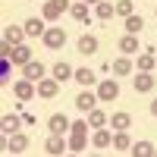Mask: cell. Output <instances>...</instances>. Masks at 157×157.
<instances>
[{
  "label": "cell",
  "instance_id": "cell-33",
  "mask_svg": "<svg viewBox=\"0 0 157 157\" xmlns=\"http://www.w3.org/2000/svg\"><path fill=\"white\" fill-rule=\"evenodd\" d=\"M151 113H154V116H157V98H154V101H151Z\"/></svg>",
  "mask_w": 157,
  "mask_h": 157
},
{
  "label": "cell",
  "instance_id": "cell-14",
  "mask_svg": "<svg viewBox=\"0 0 157 157\" xmlns=\"http://www.w3.org/2000/svg\"><path fill=\"white\" fill-rule=\"evenodd\" d=\"M75 82L82 85V88H91L98 78H94V72H91V69H75Z\"/></svg>",
  "mask_w": 157,
  "mask_h": 157
},
{
  "label": "cell",
  "instance_id": "cell-6",
  "mask_svg": "<svg viewBox=\"0 0 157 157\" xmlns=\"http://www.w3.org/2000/svg\"><path fill=\"white\" fill-rule=\"evenodd\" d=\"M94 101H98V94H91V91L85 88V91H82V94H78V98H75V107H78V110H82V113H88V110H94Z\"/></svg>",
  "mask_w": 157,
  "mask_h": 157
},
{
  "label": "cell",
  "instance_id": "cell-7",
  "mask_svg": "<svg viewBox=\"0 0 157 157\" xmlns=\"http://www.w3.org/2000/svg\"><path fill=\"white\" fill-rule=\"evenodd\" d=\"M13 91H16V98H19V101H29V98L35 94V85H32V78H22V82L13 85Z\"/></svg>",
  "mask_w": 157,
  "mask_h": 157
},
{
  "label": "cell",
  "instance_id": "cell-30",
  "mask_svg": "<svg viewBox=\"0 0 157 157\" xmlns=\"http://www.w3.org/2000/svg\"><path fill=\"white\" fill-rule=\"evenodd\" d=\"M85 145H88V141H85V135H72V145H69V151H78V154H82V151H85Z\"/></svg>",
  "mask_w": 157,
  "mask_h": 157
},
{
  "label": "cell",
  "instance_id": "cell-17",
  "mask_svg": "<svg viewBox=\"0 0 157 157\" xmlns=\"http://www.w3.org/2000/svg\"><path fill=\"white\" fill-rule=\"evenodd\" d=\"M141 29H145V19L141 16H126V32L129 35H138Z\"/></svg>",
  "mask_w": 157,
  "mask_h": 157
},
{
  "label": "cell",
  "instance_id": "cell-23",
  "mask_svg": "<svg viewBox=\"0 0 157 157\" xmlns=\"http://www.w3.org/2000/svg\"><path fill=\"white\" fill-rule=\"evenodd\" d=\"M16 129H19V116H16V113H6V116H3V132L13 135Z\"/></svg>",
  "mask_w": 157,
  "mask_h": 157
},
{
  "label": "cell",
  "instance_id": "cell-2",
  "mask_svg": "<svg viewBox=\"0 0 157 157\" xmlns=\"http://www.w3.org/2000/svg\"><path fill=\"white\" fill-rule=\"evenodd\" d=\"M98 98H101V101H116V98H120V85H116L113 78L101 82V85H98Z\"/></svg>",
  "mask_w": 157,
  "mask_h": 157
},
{
  "label": "cell",
  "instance_id": "cell-31",
  "mask_svg": "<svg viewBox=\"0 0 157 157\" xmlns=\"http://www.w3.org/2000/svg\"><path fill=\"white\" fill-rule=\"evenodd\" d=\"M116 13H120V16H132V0H120V3H116Z\"/></svg>",
  "mask_w": 157,
  "mask_h": 157
},
{
  "label": "cell",
  "instance_id": "cell-20",
  "mask_svg": "<svg viewBox=\"0 0 157 157\" xmlns=\"http://www.w3.org/2000/svg\"><path fill=\"white\" fill-rule=\"evenodd\" d=\"M154 66H157V60H154V54H151V50H145V54L138 57V69H141V72H151Z\"/></svg>",
  "mask_w": 157,
  "mask_h": 157
},
{
  "label": "cell",
  "instance_id": "cell-11",
  "mask_svg": "<svg viewBox=\"0 0 157 157\" xmlns=\"http://www.w3.org/2000/svg\"><path fill=\"white\" fill-rule=\"evenodd\" d=\"M129 123H132V116H129V113H113V116H110V126L116 129V132H126Z\"/></svg>",
  "mask_w": 157,
  "mask_h": 157
},
{
  "label": "cell",
  "instance_id": "cell-27",
  "mask_svg": "<svg viewBox=\"0 0 157 157\" xmlns=\"http://www.w3.org/2000/svg\"><path fill=\"white\" fill-rule=\"evenodd\" d=\"M113 13H116V6H110L107 0H101V3H98V19H110Z\"/></svg>",
  "mask_w": 157,
  "mask_h": 157
},
{
  "label": "cell",
  "instance_id": "cell-3",
  "mask_svg": "<svg viewBox=\"0 0 157 157\" xmlns=\"http://www.w3.org/2000/svg\"><path fill=\"white\" fill-rule=\"evenodd\" d=\"M44 44L54 47V50L63 47V44H66V32H63V29H47V32H44Z\"/></svg>",
  "mask_w": 157,
  "mask_h": 157
},
{
  "label": "cell",
  "instance_id": "cell-16",
  "mask_svg": "<svg viewBox=\"0 0 157 157\" xmlns=\"http://www.w3.org/2000/svg\"><path fill=\"white\" fill-rule=\"evenodd\" d=\"M25 148H29V138H25V135H16V132H13V138H10V151H13V154H22Z\"/></svg>",
  "mask_w": 157,
  "mask_h": 157
},
{
  "label": "cell",
  "instance_id": "cell-24",
  "mask_svg": "<svg viewBox=\"0 0 157 157\" xmlns=\"http://www.w3.org/2000/svg\"><path fill=\"white\" fill-rule=\"evenodd\" d=\"M63 151H66L63 138H60V135H50V141H47V154H63Z\"/></svg>",
  "mask_w": 157,
  "mask_h": 157
},
{
  "label": "cell",
  "instance_id": "cell-1",
  "mask_svg": "<svg viewBox=\"0 0 157 157\" xmlns=\"http://www.w3.org/2000/svg\"><path fill=\"white\" fill-rule=\"evenodd\" d=\"M69 10V0H47L44 3V19H60V13Z\"/></svg>",
  "mask_w": 157,
  "mask_h": 157
},
{
  "label": "cell",
  "instance_id": "cell-4",
  "mask_svg": "<svg viewBox=\"0 0 157 157\" xmlns=\"http://www.w3.org/2000/svg\"><path fill=\"white\" fill-rule=\"evenodd\" d=\"M22 72H25V78H32V82H41V75H44V63L29 60V63L22 66Z\"/></svg>",
  "mask_w": 157,
  "mask_h": 157
},
{
  "label": "cell",
  "instance_id": "cell-8",
  "mask_svg": "<svg viewBox=\"0 0 157 157\" xmlns=\"http://www.w3.org/2000/svg\"><path fill=\"white\" fill-rule=\"evenodd\" d=\"M50 132H54V135H63V132H66V129H69V120H66V116H63V113H54V116H50Z\"/></svg>",
  "mask_w": 157,
  "mask_h": 157
},
{
  "label": "cell",
  "instance_id": "cell-19",
  "mask_svg": "<svg viewBox=\"0 0 157 157\" xmlns=\"http://www.w3.org/2000/svg\"><path fill=\"white\" fill-rule=\"evenodd\" d=\"M120 50L129 57V54H135L138 50V41H135V35H126V38H120Z\"/></svg>",
  "mask_w": 157,
  "mask_h": 157
},
{
  "label": "cell",
  "instance_id": "cell-28",
  "mask_svg": "<svg viewBox=\"0 0 157 157\" xmlns=\"http://www.w3.org/2000/svg\"><path fill=\"white\" fill-rule=\"evenodd\" d=\"M94 145H98V148H110V145H113L110 132H104V129H98V135H94Z\"/></svg>",
  "mask_w": 157,
  "mask_h": 157
},
{
  "label": "cell",
  "instance_id": "cell-25",
  "mask_svg": "<svg viewBox=\"0 0 157 157\" xmlns=\"http://www.w3.org/2000/svg\"><path fill=\"white\" fill-rule=\"evenodd\" d=\"M113 148H116V151H132V141H129L126 132H120V135L113 138Z\"/></svg>",
  "mask_w": 157,
  "mask_h": 157
},
{
  "label": "cell",
  "instance_id": "cell-5",
  "mask_svg": "<svg viewBox=\"0 0 157 157\" xmlns=\"http://www.w3.org/2000/svg\"><path fill=\"white\" fill-rule=\"evenodd\" d=\"M57 91H60L57 78H41V82H38V94H41V98H54Z\"/></svg>",
  "mask_w": 157,
  "mask_h": 157
},
{
  "label": "cell",
  "instance_id": "cell-29",
  "mask_svg": "<svg viewBox=\"0 0 157 157\" xmlns=\"http://www.w3.org/2000/svg\"><path fill=\"white\" fill-rule=\"evenodd\" d=\"M154 151H157V148L148 145V141H138V145L132 148V154H138V157H148V154H154Z\"/></svg>",
  "mask_w": 157,
  "mask_h": 157
},
{
  "label": "cell",
  "instance_id": "cell-34",
  "mask_svg": "<svg viewBox=\"0 0 157 157\" xmlns=\"http://www.w3.org/2000/svg\"><path fill=\"white\" fill-rule=\"evenodd\" d=\"M85 3H94V6H98V3H101V0H85Z\"/></svg>",
  "mask_w": 157,
  "mask_h": 157
},
{
  "label": "cell",
  "instance_id": "cell-35",
  "mask_svg": "<svg viewBox=\"0 0 157 157\" xmlns=\"http://www.w3.org/2000/svg\"><path fill=\"white\" fill-rule=\"evenodd\" d=\"M154 154H157V151H154Z\"/></svg>",
  "mask_w": 157,
  "mask_h": 157
},
{
  "label": "cell",
  "instance_id": "cell-26",
  "mask_svg": "<svg viewBox=\"0 0 157 157\" xmlns=\"http://www.w3.org/2000/svg\"><path fill=\"white\" fill-rule=\"evenodd\" d=\"M104 123H107V116H104L101 110H88V126H94V129H101Z\"/></svg>",
  "mask_w": 157,
  "mask_h": 157
},
{
  "label": "cell",
  "instance_id": "cell-18",
  "mask_svg": "<svg viewBox=\"0 0 157 157\" xmlns=\"http://www.w3.org/2000/svg\"><path fill=\"white\" fill-rule=\"evenodd\" d=\"M22 35H25V29H19V25H10V29L3 32V41H10V44H19V41H22Z\"/></svg>",
  "mask_w": 157,
  "mask_h": 157
},
{
  "label": "cell",
  "instance_id": "cell-22",
  "mask_svg": "<svg viewBox=\"0 0 157 157\" xmlns=\"http://www.w3.org/2000/svg\"><path fill=\"white\" fill-rule=\"evenodd\" d=\"M113 72H116V75H129V72H132V63L126 60V54H123L120 60H113Z\"/></svg>",
  "mask_w": 157,
  "mask_h": 157
},
{
  "label": "cell",
  "instance_id": "cell-13",
  "mask_svg": "<svg viewBox=\"0 0 157 157\" xmlns=\"http://www.w3.org/2000/svg\"><path fill=\"white\" fill-rule=\"evenodd\" d=\"M78 50H82V54H94L98 50V38L94 35H82L78 38Z\"/></svg>",
  "mask_w": 157,
  "mask_h": 157
},
{
  "label": "cell",
  "instance_id": "cell-21",
  "mask_svg": "<svg viewBox=\"0 0 157 157\" xmlns=\"http://www.w3.org/2000/svg\"><path fill=\"white\" fill-rule=\"evenodd\" d=\"M69 75H75V72L69 69V63H63V60H60L57 66H54V78H57V82H66Z\"/></svg>",
  "mask_w": 157,
  "mask_h": 157
},
{
  "label": "cell",
  "instance_id": "cell-12",
  "mask_svg": "<svg viewBox=\"0 0 157 157\" xmlns=\"http://www.w3.org/2000/svg\"><path fill=\"white\" fill-rule=\"evenodd\" d=\"M154 88V75L151 72H138L135 75V91H151Z\"/></svg>",
  "mask_w": 157,
  "mask_h": 157
},
{
  "label": "cell",
  "instance_id": "cell-9",
  "mask_svg": "<svg viewBox=\"0 0 157 157\" xmlns=\"http://www.w3.org/2000/svg\"><path fill=\"white\" fill-rule=\"evenodd\" d=\"M10 60H13V63H22V66H25V63L32 60V50H29V47H22V44H13V54H10Z\"/></svg>",
  "mask_w": 157,
  "mask_h": 157
},
{
  "label": "cell",
  "instance_id": "cell-10",
  "mask_svg": "<svg viewBox=\"0 0 157 157\" xmlns=\"http://www.w3.org/2000/svg\"><path fill=\"white\" fill-rule=\"evenodd\" d=\"M22 29H25V35H32V38H44V32H47L41 19H29V22L22 25Z\"/></svg>",
  "mask_w": 157,
  "mask_h": 157
},
{
  "label": "cell",
  "instance_id": "cell-32",
  "mask_svg": "<svg viewBox=\"0 0 157 157\" xmlns=\"http://www.w3.org/2000/svg\"><path fill=\"white\" fill-rule=\"evenodd\" d=\"M85 129H88L85 123H72V135H85Z\"/></svg>",
  "mask_w": 157,
  "mask_h": 157
},
{
  "label": "cell",
  "instance_id": "cell-15",
  "mask_svg": "<svg viewBox=\"0 0 157 157\" xmlns=\"http://www.w3.org/2000/svg\"><path fill=\"white\" fill-rule=\"evenodd\" d=\"M69 13H72L75 22H88V3H85V0H82V3H72Z\"/></svg>",
  "mask_w": 157,
  "mask_h": 157
}]
</instances>
